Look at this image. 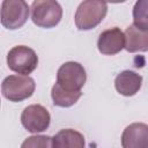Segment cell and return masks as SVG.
Masks as SVG:
<instances>
[{"label":"cell","mask_w":148,"mask_h":148,"mask_svg":"<svg viewBox=\"0 0 148 148\" xmlns=\"http://www.w3.org/2000/svg\"><path fill=\"white\" fill-rule=\"evenodd\" d=\"M108 12V3L97 0L82 1L75 13V25L79 30H91L97 27Z\"/></svg>","instance_id":"1"},{"label":"cell","mask_w":148,"mask_h":148,"mask_svg":"<svg viewBox=\"0 0 148 148\" xmlns=\"http://www.w3.org/2000/svg\"><path fill=\"white\" fill-rule=\"evenodd\" d=\"M30 10L32 22L39 28H53L62 17V8L54 0H36L31 3Z\"/></svg>","instance_id":"2"},{"label":"cell","mask_w":148,"mask_h":148,"mask_svg":"<svg viewBox=\"0 0 148 148\" xmlns=\"http://www.w3.org/2000/svg\"><path fill=\"white\" fill-rule=\"evenodd\" d=\"M35 89V80L27 75H9L1 83V92L10 102H22L29 98Z\"/></svg>","instance_id":"3"},{"label":"cell","mask_w":148,"mask_h":148,"mask_svg":"<svg viewBox=\"0 0 148 148\" xmlns=\"http://www.w3.org/2000/svg\"><path fill=\"white\" fill-rule=\"evenodd\" d=\"M38 65V57L36 52L25 45H17L7 53V66L10 71L29 76Z\"/></svg>","instance_id":"4"},{"label":"cell","mask_w":148,"mask_h":148,"mask_svg":"<svg viewBox=\"0 0 148 148\" xmlns=\"http://www.w3.org/2000/svg\"><path fill=\"white\" fill-rule=\"evenodd\" d=\"M87 81V74L83 66L75 61L62 64L57 73V84L69 92L81 91V88Z\"/></svg>","instance_id":"5"},{"label":"cell","mask_w":148,"mask_h":148,"mask_svg":"<svg viewBox=\"0 0 148 148\" xmlns=\"http://www.w3.org/2000/svg\"><path fill=\"white\" fill-rule=\"evenodd\" d=\"M30 8L23 0H5L0 8V22L8 30H16L28 21Z\"/></svg>","instance_id":"6"},{"label":"cell","mask_w":148,"mask_h":148,"mask_svg":"<svg viewBox=\"0 0 148 148\" xmlns=\"http://www.w3.org/2000/svg\"><path fill=\"white\" fill-rule=\"evenodd\" d=\"M23 127L30 133H40L49 128L51 123L50 112L40 104H31L24 108L21 114Z\"/></svg>","instance_id":"7"},{"label":"cell","mask_w":148,"mask_h":148,"mask_svg":"<svg viewBox=\"0 0 148 148\" xmlns=\"http://www.w3.org/2000/svg\"><path fill=\"white\" fill-rule=\"evenodd\" d=\"M125 45L124 32L114 27L102 31L97 39V49L102 54L113 56L119 53Z\"/></svg>","instance_id":"8"},{"label":"cell","mask_w":148,"mask_h":148,"mask_svg":"<svg viewBox=\"0 0 148 148\" xmlns=\"http://www.w3.org/2000/svg\"><path fill=\"white\" fill-rule=\"evenodd\" d=\"M123 148H148V125L133 123L121 134Z\"/></svg>","instance_id":"9"},{"label":"cell","mask_w":148,"mask_h":148,"mask_svg":"<svg viewBox=\"0 0 148 148\" xmlns=\"http://www.w3.org/2000/svg\"><path fill=\"white\" fill-rule=\"evenodd\" d=\"M142 84V76L133 71H123L120 72L114 80L116 90L123 96H133L135 95Z\"/></svg>","instance_id":"10"},{"label":"cell","mask_w":148,"mask_h":148,"mask_svg":"<svg viewBox=\"0 0 148 148\" xmlns=\"http://www.w3.org/2000/svg\"><path fill=\"white\" fill-rule=\"evenodd\" d=\"M124 49L130 52H146L148 50V31L135 28L133 24L127 27L125 32Z\"/></svg>","instance_id":"11"},{"label":"cell","mask_w":148,"mask_h":148,"mask_svg":"<svg viewBox=\"0 0 148 148\" xmlns=\"http://www.w3.org/2000/svg\"><path fill=\"white\" fill-rule=\"evenodd\" d=\"M52 147L53 148H84V136L80 132L66 128L59 131L52 138Z\"/></svg>","instance_id":"12"},{"label":"cell","mask_w":148,"mask_h":148,"mask_svg":"<svg viewBox=\"0 0 148 148\" xmlns=\"http://www.w3.org/2000/svg\"><path fill=\"white\" fill-rule=\"evenodd\" d=\"M82 92L77 91V92H69L66 91L64 89H61L57 83L53 84L52 90H51V97L53 101V104L60 108H69L72 105H74L79 98L81 97Z\"/></svg>","instance_id":"13"},{"label":"cell","mask_w":148,"mask_h":148,"mask_svg":"<svg viewBox=\"0 0 148 148\" xmlns=\"http://www.w3.org/2000/svg\"><path fill=\"white\" fill-rule=\"evenodd\" d=\"M133 25L138 29L148 31V1H136L133 8Z\"/></svg>","instance_id":"14"},{"label":"cell","mask_w":148,"mask_h":148,"mask_svg":"<svg viewBox=\"0 0 148 148\" xmlns=\"http://www.w3.org/2000/svg\"><path fill=\"white\" fill-rule=\"evenodd\" d=\"M21 148H53L52 138L49 135H32L22 142Z\"/></svg>","instance_id":"15"},{"label":"cell","mask_w":148,"mask_h":148,"mask_svg":"<svg viewBox=\"0 0 148 148\" xmlns=\"http://www.w3.org/2000/svg\"><path fill=\"white\" fill-rule=\"evenodd\" d=\"M0 102H1V101H0Z\"/></svg>","instance_id":"16"}]
</instances>
